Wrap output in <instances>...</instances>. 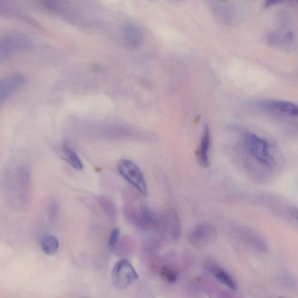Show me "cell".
<instances>
[{"label":"cell","mask_w":298,"mask_h":298,"mask_svg":"<svg viewBox=\"0 0 298 298\" xmlns=\"http://www.w3.org/2000/svg\"><path fill=\"white\" fill-rule=\"evenodd\" d=\"M244 144L248 154L257 161L266 167L273 165V155L270 145L266 140L254 133H248L245 137Z\"/></svg>","instance_id":"1"},{"label":"cell","mask_w":298,"mask_h":298,"mask_svg":"<svg viewBox=\"0 0 298 298\" xmlns=\"http://www.w3.org/2000/svg\"><path fill=\"white\" fill-rule=\"evenodd\" d=\"M138 279L135 268L126 259L119 260L111 272V281L115 288L124 290L129 287Z\"/></svg>","instance_id":"2"},{"label":"cell","mask_w":298,"mask_h":298,"mask_svg":"<svg viewBox=\"0 0 298 298\" xmlns=\"http://www.w3.org/2000/svg\"><path fill=\"white\" fill-rule=\"evenodd\" d=\"M119 173L133 186L141 195H147V188L146 181L139 167L135 163L126 159L119 161L117 165Z\"/></svg>","instance_id":"3"},{"label":"cell","mask_w":298,"mask_h":298,"mask_svg":"<svg viewBox=\"0 0 298 298\" xmlns=\"http://www.w3.org/2000/svg\"><path fill=\"white\" fill-rule=\"evenodd\" d=\"M217 231L210 224H201L189 234L188 241L193 247L203 248L213 244L217 239Z\"/></svg>","instance_id":"4"},{"label":"cell","mask_w":298,"mask_h":298,"mask_svg":"<svg viewBox=\"0 0 298 298\" xmlns=\"http://www.w3.org/2000/svg\"><path fill=\"white\" fill-rule=\"evenodd\" d=\"M155 228L173 239H176L180 236V220L173 211L166 212L157 217Z\"/></svg>","instance_id":"5"},{"label":"cell","mask_w":298,"mask_h":298,"mask_svg":"<svg viewBox=\"0 0 298 298\" xmlns=\"http://www.w3.org/2000/svg\"><path fill=\"white\" fill-rule=\"evenodd\" d=\"M26 83V78L21 74H11L0 81V101L3 102L20 89Z\"/></svg>","instance_id":"6"},{"label":"cell","mask_w":298,"mask_h":298,"mask_svg":"<svg viewBox=\"0 0 298 298\" xmlns=\"http://www.w3.org/2000/svg\"><path fill=\"white\" fill-rule=\"evenodd\" d=\"M29 46V41L24 36L11 35L6 37L2 43L0 55L1 59L9 57L16 52L23 50Z\"/></svg>","instance_id":"7"},{"label":"cell","mask_w":298,"mask_h":298,"mask_svg":"<svg viewBox=\"0 0 298 298\" xmlns=\"http://www.w3.org/2000/svg\"><path fill=\"white\" fill-rule=\"evenodd\" d=\"M260 106L267 110L298 117V105L295 103L281 100H267L261 103Z\"/></svg>","instance_id":"8"},{"label":"cell","mask_w":298,"mask_h":298,"mask_svg":"<svg viewBox=\"0 0 298 298\" xmlns=\"http://www.w3.org/2000/svg\"><path fill=\"white\" fill-rule=\"evenodd\" d=\"M206 269L221 283L222 284L227 286V287L233 290H236L237 284L236 281L233 278L228 272L217 264L213 262H208L205 264Z\"/></svg>","instance_id":"9"},{"label":"cell","mask_w":298,"mask_h":298,"mask_svg":"<svg viewBox=\"0 0 298 298\" xmlns=\"http://www.w3.org/2000/svg\"><path fill=\"white\" fill-rule=\"evenodd\" d=\"M210 145V129L208 125L206 124L204 126L203 132L196 154L200 165L203 167H207L210 165L209 155H208Z\"/></svg>","instance_id":"10"},{"label":"cell","mask_w":298,"mask_h":298,"mask_svg":"<svg viewBox=\"0 0 298 298\" xmlns=\"http://www.w3.org/2000/svg\"><path fill=\"white\" fill-rule=\"evenodd\" d=\"M62 157L64 161L73 169L81 171L84 169L83 163L79 156L68 144H65L62 147Z\"/></svg>","instance_id":"11"},{"label":"cell","mask_w":298,"mask_h":298,"mask_svg":"<svg viewBox=\"0 0 298 298\" xmlns=\"http://www.w3.org/2000/svg\"><path fill=\"white\" fill-rule=\"evenodd\" d=\"M59 247V241L57 237L48 236L44 238L41 244V248L44 253L48 256H53L57 253Z\"/></svg>","instance_id":"12"},{"label":"cell","mask_w":298,"mask_h":298,"mask_svg":"<svg viewBox=\"0 0 298 298\" xmlns=\"http://www.w3.org/2000/svg\"><path fill=\"white\" fill-rule=\"evenodd\" d=\"M98 202L104 213L112 220H114L117 217V208L113 201L109 197L99 196Z\"/></svg>","instance_id":"13"},{"label":"cell","mask_w":298,"mask_h":298,"mask_svg":"<svg viewBox=\"0 0 298 298\" xmlns=\"http://www.w3.org/2000/svg\"><path fill=\"white\" fill-rule=\"evenodd\" d=\"M120 230L115 227L111 231L109 240V247L111 251H114L120 241Z\"/></svg>","instance_id":"14"},{"label":"cell","mask_w":298,"mask_h":298,"mask_svg":"<svg viewBox=\"0 0 298 298\" xmlns=\"http://www.w3.org/2000/svg\"><path fill=\"white\" fill-rule=\"evenodd\" d=\"M162 275L168 282L173 283L177 279V275L174 270L169 267H164L162 271Z\"/></svg>","instance_id":"15"},{"label":"cell","mask_w":298,"mask_h":298,"mask_svg":"<svg viewBox=\"0 0 298 298\" xmlns=\"http://www.w3.org/2000/svg\"><path fill=\"white\" fill-rule=\"evenodd\" d=\"M58 212V204L55 202L51 203L48 210V217L50 221H54L57 218Z\"/></svg>","instance_id":"16"},{"label":"cell","mask_w":298,"mask_h":298,"mask_svg":"<svg viewBox=\"0 0 298 298\" xmlns=\"http://www.w3.org/2000/svg\"><path fill=\"white\" fill-rule=\"evenodd\" d=\"M279 2V0H266V6H270L275 5Z\"/></svg>","instance_id":"17"},{"label":"cell","mask_w":298,"mask_h":298,"mask_svg":"<svg viewBox=\"0 0 298 298\" xmlns=\"http://www.w3.org/2000/svg\"><path fill=\"white\" fill-rule=\"evenodd\" d=\"M297 2H298V0H297Z\"/></svg>","instance_id":"18"}]
</instances>
